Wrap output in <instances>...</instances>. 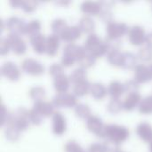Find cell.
<instances>
[{
    "label": "cell",
    "mask_w": 152,
    "mask_h": 152,
    "mask_svg": "<svg viewBox=\"0 0 152 152\" xmlns=\"http://www.w3.org/2000/svg\"><path fill=\"white\" fill-rule=\"evenodd\" d=\"M80 152H86V151H84V150H83V151H80Z\"/></svg>",
    "instance_id": "obj_53"
},
{
    "label": "cell",
    "mask_w": 152,
    "mask_h": 152,
    "mask_svg": "<svg viewBox=\"0 0 152 152\" xmlns=\"http://www.w3.org/2000/svg\"><path fill=\"white\" fill-rule=\"evenodd\" d=\"M52 103L53 104V106L58 107V108H61V107H65V108H70V107H74L76 106L77 103V98L75 96V94H69V93H58L52 101Z\"/></svg>",
    "instance_id": "obj_5"
},
{
    "label": "cell",
    "mask_w": 152,
    "mask_h": 152,
    "mask_svg": "<svg viewBox=\"0 0 152 152\" xmlns=\"http://www.w3.org/2000/svg\"><path fill=\"white\" fill-rule=\"evenodd\" d=\"M20 66H21V69L24 72H26L29 75H32V76H38L44 72L43 65L39 61H37L32 58L24 59L21 61Z\"/></svg>",
    "instance_id": "obj_6"
},
{
    "label": "cell",
    "mask_w": 152,
    "mask_h": 152,
    "mask_svg": "<svg viewBox=\"0 0 152 152\" xmlns=\"http://www.w3.org/2000/svg\"><path fill=\"white\" fill-rule=\"evenodd\" d=\"M59 37L51 34L46 37V44H45V53L49 56H53L56 54L58 48H59Z\"/></svg>",
    "instance_id": "obj_20"
},
{
    "label": "cell",
    "mask_w": 152,
    "mask_h": 152,
    "mask_svg": "<svg viewBox=\"0 0 152 152\" xmlns=\"http://www.w3.org/2000/svg\"><path fill=\"white\" fill-rule=\"evenodd\" d=\"M66 130V120L63 115L55 111L53 115V132L56 135H61Z\"/></svg>",
    "instance_id": "obj_12"
},
{
    "label": "cell",
    "mask_w": 152,
    "mask_h": 152,
    "mask_svg": "<svg viewBox=\"0 0 152 152\" xmlns=\"http://www.w3.org/2000/svg\"><path fill=\"white\" fill-rule=\"evenodd\" d=\"M64 151L65 152H80L83 151V148L75 141L69 140L64 145Z\"/></svg>",
    "instance_id": "obj_39"
},
{
    "label": "cell",
    "mask_w": 152,
    "mask_h": 152,
    "mask_svg": "<svg viewBox=\"0 0 152 152\" xmlns=\"http://www.w3.org/2000/svg\"><path fill=\"white\" fill-rule=\"evenodd\" d=\"M7 40L10 44V47L12 52L16 54H23L26 51V44L24 40L19 36L15 34H8Z\"/></svg>",
    "instance_id": "obj_9"
},
{
    "label": "cell",
    "mask_w": 152,
    "mask_h": 152,
    "mask_svg": "<svg viewBox=\"0 0 152 152\" xmlns=\"http://www.w3.org/2000/svg\"><path fill=\"white\" fill-rule=\"evenodd\" d=\"M37 1H33V0H27V1H22V4H21V8L24 10V12H30L32 11H34L37 6Z\"/></svg>",
    "instance_id": "obj_43"
},
{
    "label": "cell",
    "mask_w": 152,
    "mask_h": 152,
    "mask_svg": "<svg viewBox=\"0 0 152 152\" xmlns=\"http://www.w3.org/2000/svg\"><path fill=\"white\" fill-rule=\"evenodd\" d=\"M10 4L12 6V7H21V4H22V0H12L10 1Z\"/></svg>",
    "instance_id": "obj_49"
},
{
    "label": "cell",
    "mask_w": 152,
    "mask_h": 152,
    "mask_svg": "<svg viewBox=\"0 0 152 152\" xmlns=\"http://www.w3.org/2000/svg\"><path fill=\"white\" fill-rule=\"evenodd\" d=\"M145 43L147 44L148 46H151L152 47V32L151 33H149L146 35V37H145Z\"/></svg>",
    "instance_id": "obj_48"
},
{
    "label": "cell",
    "mask_w": 152,
    "mask_h": 152,
    "mask_svg": "<svg viewBox=\"0 0 152 152\" xmlns=\"http://www.w3.org/2000/svg\"><path fill=\"white\" fill-rule=\"evenodd\" d=\"M114 152H126V151H122L121 149H119V148H118V150H116Z\"/></svg>",
    "instance_id": "obj_50"
},
{
    "label": "cell",
    "mask_w": 152,
    "mask_h": 152,
    "mask_svg": "<svg viewBox=\"0 0 152 152\" xmlns=\"http://www.w3.org/2000/svg\"><path fill=\"white\" fill-rule=\"evenodd\" d=\"M124 87L125 92H127L128 94L138 93L137 91L139 89V83L135 79H130L126 81V83L124 84Z\"/></svg>",
    "instance_id": "obj_40"
},
{
    "label": "cell",
    "mask_w": 152,
    "mask_h": 152,
    "mask_svg": "<svg viewBox=\"0 0 152 152\" xmlns=\"http://www.w3.org/2000/svg\"><path fill=\"white\" fill-rule=\"evenodd\" d=\"M69 77L65 74H61L53 78V87L58 93H65L69 87Z\"/></svg>",
    "instance_id": "obj_21"
},
{
    "label": "cell",
    "mask_w": 152,
    "mask_h": 152,
    "mask_svg": "<svg viewBox=\"0 0 152 152\" xmlns=\"http://www.w3.org/2000/svg\"><path fill=\"white\" fill-rule=\"evenodd\" d=\"M137 61V56L130 52L123 53V61H122V67L125 69H133L135 68Z\"/></svg>",
    "instance_id": "obj_29"
},
{
    "label": "cell",
    "mask_w": 152,
    "mask_h": 152,
    "mask_svg": "<svg viewBox=\"0 0 152 152\" xmlns=\"http://www.w3.org/2000/svg\"><path fill=\"white\" fill-rule=\"evenodd\" d=\"M1 74L9 80L16 81L20 77V70L18 67L12 61L4 62L1 67Z\"/></svg>",
    "instance_id": "obj_10"
},
{
    "label": "cell",
    "mask_w": 152,
    "mask_h": 152,
    "mask_svg": "<svg viewBox=\"0 0 152 152\" xmlns=\"http://www.w3.org/2000/svg\"><path fill=\"white\" fill-rule=\"evenodd\" d=\"M41 29V23L38 20H30L28 23L26 24V27H25V30H24V34L28 35L29 37L34 36V35H37L38 33H40Z\"/></svg>",
    "instance_id": "obj_30"
},
{
    "label": "cell",
    "mask_w": 152,
    "mask_h": 152,
    "mask_svg": "<svg viewBox=\"0 0 152 152\" xmlns=\"http://www.w3.org/2000/svg\"><path fill=\"white\" fill-rule=\"evenodd\" d=\"M29 96L35 102H42L45 96V90L42 86H33L29 89Z\"/></svg>",
    "instance_id": "obj_31"
},
{
    "label": "cell",
    "mask_w": 152,
    "mask_h": 152,
    "mask_svg": "<svg viewBox=\"0 0 152 152\" xmlns=\"http://www.w3.org/2000/svg\"><path fill=\"white\" fill-rule=\"evenodd\" d=\"M33 108L42 116V117H50L53 116L55 112L53 110V104L50 102H35Z\"/></svg>",
    "instance_id": "obj_17"
},
{
    "label": "cell",
    "mask_w": 152,
    "mask_h": 152,
    "mask_svg": "<svg viewBox=\"0 0 152 152\" xmlns=\"http://www.w3.org/2000/svg\"><path fill=\"white\" fill-rule=\"evenodd\" d=\"M67 27H68L67 22L65 21V20H63L61 18H57V19L53 20L51 23V28H52L53 34L58 37L61 36V34L63 33V31L66 29Z\"/></svg>",
    "instance_id": "obj_28"
},
{
    "label": "cell",
    "mask_w": 152,
    "mask_h": 152,
    "mask_svg": "<svg viewBox=\"0 0 152 152\" xmlns=\"http://www.w3.org/2000/svg\"><path fill=\"white\" fill-rule=\"evenodd\" d=\"M134 79L138 83H145L152 79V73L149 66L138 64L134 68Z\"/></svg>",
    "instance_id": "obj_11"
},
{
    "label": "cell",
    "mask_w": 152,
    "mask_h": 152,
    "mask_svg": "<svg viewBox=\"0 0 152 152\" xmlns=\"http://www.w3.org/2000/svg\"><path fill=\"white\" fill-rule=\"evenodd\" d=\"M102 144H103L104 148L106 149L107 152H114L116 150L118 149V144H117L116 142H114L113 141H111L110 139L105 140Z\"/></svg>",
    "instance_id": "obj_45"
},
{
    "label": "cell",
    "mask_w": 152,
    "mask_h": 152,
    "mask_svg": "<svg viewBox=\"0 0 152 152\" xmlns=\"http://www.w3.org/2000/svg\"><path fill=\"white\" fill-rule=\"evenodd\" d=\"M149 67H150V69H151V73H152V63H151V64L149 65Z\"/></svg>",
    "instance_id": "obj_52"
},
{
    "label": "cell",
    "mask_w": 152,
    "mask_h": 152,
    "mask_svg": "<svg viewBox=\"0 0 152 152\" xmlns=\"http://www.w3.org/2000/svg\"><path fill=\"white\" fill-rule=\"evenodd\" d=\"M142 100V96L139 93L128 94L123 102V108L126 110H132L141 103Z\"/></svg>",
    "instance_id": "obj_18"
},
{
    "label": "cell",
    "mask_w": 152,
    "mask_h": 152,
    "mask_svg": "<svg viewBox=\"0 0 152 152\" xmlns=\"http://www.w3.org/2000/svg\"><path fill=\"white\" fill-rule=\"evenodd\" d=\"M87 129L99 137H107V125H104L97 116H90L86 120Z\"/></svg>",
    "instance_id": "obj_3"
},
{
    "label": "cell",
    "mask_w": 152,
    "mask_h": 152,
    "mask_svg": "<svg viewBox=\"0 0 152 152\" xmlns=\"http://www.w3.org/2000/svg\"><path fill=\"white\" fill-rule=\"evenodd\" d=\"M136 133L139 137L150 143L152 142V126L147 122L140 123L136 127Z\"/></svg>",
    "instance_id": "obj_16"
},
{
    "label": "cell",
    "mask_w": 152,
    "mask_h": 152,
    "mask_svg": "<svg viewBox=\"0 0 152 152\" xmlns=\"http://www.w3.org/2000/svg\"><path fill=\"white\" fill-rule=\"evenodd\" d=\"M0 109H1V110H0V114H1V122H0V125H1V126H3L4 124H6V120H7L9 112L7 111L5 106L4 105L3 102L1 103Z\"/></svg>",
    "instance_id": "obj_47"
},
{
    "label": "cell",
    "mask_w": 152,
    "mask_h": 152,
    "mask_svg": "<svg viewBox=\"0 0 152 152\" xmlns=\"http://www.w3.org/2000/svg\"><path fill=\"white\" fill-rule=\"evenodd\" d=\"M87 152H107V151L104 148L103 144H101L99 142H94L89 145Z\"/></svg>",
    "instance_id": "obj_46"
},
{
    "label": "cell",
    "mask_w": 152,
    "mask_h": 152,
    "mask_svg": "<svg viewBox=\"0 0 152 152\" xmlns=\"http://www.w3.org/2000/svg\"><path fill=\"white\" fill-rule=\"evenodd\" d=\"M81 49V45H77L74 43H68L64 48H63V56L69 57L72 59H75L77 61V56L79 54Z\"/></svg>",
    "instance_id": "obj_26"
},
{
    "label": "cell",
    "mask_w": 152,
    "mask_h": 152,
    "mask_svg": "<svg viewBox=\"0 0 152 152\" xmlns=\"http://www.w3.org/2000/svg\"><path fill=\"white\" fill-rule=\"evenodd\" d=\"M137 57L142 61H151L152 60V47L145 45L139 49Z\"/></svg>",
    "instance_id": "obj_38"
},
{
    "label": "cell",
    "mask_w": 152,
    "mask_h": 152,
    "mask_svg": "<svg viewBox=\"0 0 152 152\" xmlns=\"http://www.w3.org/2000/svg\"><path fill=\"white\" fill-rule=\"evenodd\" d=\"M80 9L83 12L93 15H99L102 9V2L85 1L81 4Z\"/></svg>",
    "instance_id": "obj_19"
},
{
    "label": "cell",
    "mask_w": 152,
    "mask_h": 152,
    "mask_svg": "<svg viewBox=\"0 0 152 152\" xmlns=\"http://www.w3.org/2000/svg\"><path fill=\"white\" fill-rule=\"evenodd\" d=\"M107 92L108 91H107L105 86L99 82L93 83L90 86V91H89L91 95L96 100L103 99L105 97V95L107 94Z\"/></svg>",
    "instance_id": "obj_22"
},
{
    "label": "cell",
    "mask_w": 152,
    "mask_h": 152,
    "mask_svg": "<svg viewBox=\"0 0 152 152\" xmlns=\"http://www.w3.org/2000/svg\"><path fill=\"white\" fill-rule=\"evenodd\" d=\"M10 49H11V47H10V44H9L7 38L6 37L0 38V54L1 55L6 54Z\"/></svg>",
    "instance_id": "obj_44"
},
{
    "label": "cell",
    "mask_w": 152,
    "mask_h": 152,
    "mask_svg": "<svg viewBox=\"0 0 152 152\" xmlns=\"http://www.w3.org/2000/svg\"><path fill=\"white\" fill-rule=\"evenodd\" d=\"M128 27L126 23L123 22H117V21H110L107 24L106 27V33L107 38L110 39H119L122 37L126 33L128 32Z\"/></svg>",
    "instance_id": "obj_4"
},
{
    "label": "cell",
    "mask_w": 152,
    "mask_h": 152,
    "mask_svg": "<svg viewBox=\"0 0 152 152\" xmlns=\"http://www.w3.org/2000/svg\"><path fill=\"white\" fill-rule=\"evenodd\" d=\"M79 28L81 29L82 32L84 33H87V34H92L95 24L94 20L89 16V15H84L81 17V19L79 20V25H78Z\"/></svg>",
    "instance_id": "obj_23"
},
{
    "label": "cell",
    "mask_w": 152,
    "mask_h": 152,
    "mask_svg": "<svg viewBox=\"0 0 152 152\" xmlns=\"http://www.w3.org/2000/svg\"><path fill=\"white\" fill-rule=\"evenodd\" d=\"M125 92L124 84L119 81L113 80L110 83L108 87V93L112 98H119Z\"/></svg>",
    "instance_id": "obj_24"
},
{
    "label": "cell",
    "mask_w": 152,
    "mask_h": 152,
    "mask_svg": "<svg viewBox=\"0 0 152 152\" xmlns=\"http://www.w3.org/2000/svg\"><path fill=\"white\" fill-rule=\"evenodd\" d=\"M123 108V102L119 100V98H111L107 105V110L109 112L112 114H117L121 111Z\"/></svg>",
    "instance_id": "obj_37"
},
{
    "label": "cell",
    "mask_w": 152,
    "mask_h": 152,
    "mask_svg": "<svg viewBox=\"0 0 152 152\" xmlns=\"http://www.w3.org/2000/svg\"><path fill=\"white\" fill-rule=\"evenodd\" d=\"M25 27L26 23L24 20L17 16H12L6 21V28L10 34H15L19 36L20 34H24Z\"/></svg>",
    "instance_id": "obj_8"
},
{
    "label": "cell",
    "mask_w": 152,
    "mask_h": 152,
    "mask_svg": "<svg viewBox=\"0 0 152 152\" xmlns=\"http://www.w3.org/2000/svg\"><path fill=\"white\" fill-rule=\"evenodd\" d=\"M86 76H87V74H86V71L85 69L77 68V69H74L70 73L69 77V80L73 84H75L77 82H79V81H82V80H86Z\"/></svg>",
    "instance_id": "obj_35"
},
{
    "label": "cell",
    "mask_w": 152,
    "mask_h": 152,
    "mask_svg": "<svg viewBox=\"0 0 152 152\" xmlns=\"http://www.w3.org/2000/svg\"><path fill=\"white\" fill-rule=\"evenodd\" d=\"M42 118L43 117L34 108L28 110V118H29L30 123H32L33 125H36V126L40 125V123L42 122Z\"/></svg>",
    "instance_id": "obj_41"
},
{
    "label": "cell",
    "mask_w": 152,
    "mask_h": 152,
    "mask_svg": "<svg viewBox=\"0 0 152 152\" xmlns=\"http://www.w3.org/2000/svg\"><path fill=\"white\" fill-rule=\"evenodd\" d=\"M128 39L130 43L134 45H140L143 42H145V30L142 26L139 25H134L131 27L127 32Z\"/></svg>",
    "instance_id": "obj_7"
},
{
    "label": "cell",
    "mask_w": 152,
    "mask_h": 152,
    "mask_svg": "<svg viewBox=\"0 0 152 152\" xmlns=\"http://www.w3.org/2000/svg\"><path fill=\"white\" fill-rule=\"evenodd\" d=\"M99 16L104 21H107L108 23L112 21V12H111V5L110 3L102 2V9L99 13Z\"/></svg>",
    "instance_id": "obj_34"
},
{
    "label": "cell",
    "mask_w": 152,
    "mask_h": 152,
    "mask_svg": "<svg viewBox=\"0 0 152 152\" xmlns=\"http://www.w3.org/2000/svg\"><path fill=\"white\" fill-rule=\"evenodd\" d=\"M139 111L142 114H151L152 113V95H149L143 98L139 104Z\"/></svg>",
    "instance_id": "obj_36"
},
{
    "label": "cell",
    "mask_w": 152,
    "mask_h": 152,
    "mask_svg": "<svg viewBox=\"0 0 152 152\" xmlns=\"http://www.w3.org/2000/svg\"><path fill=\"white\" fill-rule=\"evenodd\" d=\"M90 86L91 85L86 79L73 84L72 91L76 96H84L90 91Z\"/></svg>",
    "instance_id": "obj_25"
},
{
    "label": "cell",
    "mask_w": 152,
    "mask_h": 152,
    "mask_svg": "<svg viewBox=\"0 0 152 152\" xmlns=\"http://www.w3.org/2000/svg\"><path fill=\"white\" fill-rule=\"evenodd\" d=\"M20 129L15 125H6L4 128V135L5 137L12 142H15L20 137Z\"/></svg>",
    "instance_id": "obj_32"
},
{
    "label": "cell",
    "mask_w": 152,
    "mask_h": 152,
    "mask_svg": "<svg viewBox=\"0 0 152 152\" xmlns=\"http://www.w3.org/2000/svg\"><path fill=\"white\" fill-rule=\"evenodd\" d=\"M84 47L95 59L102 56L107 52H109V47L106 40H102L94 33L90 34L86 37Z\"/></svg>",
    "instance_id": "obj_1"
},
{
    "label": "cell",
    "mask_w": 152,
    "mask_h": 152,
    "mask_svg": "<svg viewBox=\"0 0 152 152\" xmlns=\"http://www.w3.org/2000/svg\"><path fill=\"white\" fill-rule=\"evenodd\" d=\"M77 63L80 65V68H83V69H87V68H90L92 67L94 62H95V58L91 55L84 46H81V49H80V52H79V54L77 56Z\"/></svg>",
    "instance_id": "obj_13"
},
{
    "label": "cell",
    "mask_w": 152,
    "mask_h": 152,
    "mask_svg": "<svg viewBox=\"0 0 152 152\" xmlns=\"http://www.w3.org/2000/svg\"><path fill=\"white\" fill-rule=\"evenodd\" d=\"M150 151H151V152H152V142L150 143Z\"/></svg>",
    "instance_id": "obj_51"
},
{
    "label": "cell",
    "mask_w": 152,
    "mask_h": 152,
    "mask_svg": "<svg viewBox=\"0 0 152 152\" xmlns=\"http://www.w3.org/2000/svg\"><path fill=\"white\" fill-rule=\"evenodd\" d=\"M107 59H108V61L111 65L119 67V66H122L123 53L119 50H110L108 52Z\"/></svg>",
    "instance_id": "obj_27"
},
{
    "label": "cell",
    "mask_w": 152,
    "mask_h": 152,
    "mask_svg": "<svg viewBox=\"0 0 152 152\" xmlns=\"http://www.w3.org/2000/svg\"><path fill=\"white\" fill-rule=\"evenodd\" d=\"M129 136V130L118 125H107V137L113 141L117 144H119L126 141Z\"/></svg>",
    "instance_id": "obj_2"
},
{
    "label": "cell",
    "mask_w": 152,
    "mask_h": 152,
    "mask_svg": "<svg viewBox=\"0 0 152 152\" xmlns=\"http://www.w3.org/2000/svg\"><path fill=\"white\" fill-rule=\"evenodd\" d=\"M151 8H152V4H151Z\"/></svg>",
    "instance_id": "obj_54"
},
{
    "label": "cell",
    "mask_w": 152,
    "mask_h": 152,
    "mask_svg": "<svg viewBox=\"0 0 152 152\" xmlns=\"http://www.w3.org/2000/svg\"><path fill=\"white\" fill-rule=\"evenodd\" d=\"M48 70H49V74L52 77H53V78L61 74H63V67H62V65H61L59 63H53L49 67Z\"/></svg>",
    "instance_id": "obj_42"
},
{
    "label": "cell",
    "mask_w": 152,
    "mask_h": 152,
    "mask_svg": "<svg viewBox=\"0 0 152 152\" xmlns=\"http://www.w3.org/2000/svg\"><path fill=\"white\" fill-rule=\"evenodd\" d=\"M75 114L77 117L80 118H88L91 115V110L89 108V106L87 104L85 103H77L75 106L74 109Z\"/></svg>",
    "instance_id": "obj_33"
},
{
    "label": "cell",
    "mask_w": 152,
    "mask_h": 152,
    "mask_svg": "<svg viewBox=\"0 0 152 152\" xmlns=\"http://www.w3.org/2000/svg\"><path fill=\"white\" fill-rule=\"evenodd\" d=\"M30 45L33 48V50L37 53H45V44H46V37L41 34L38 33L37 35H34L29 37Z\"/></svg>",
    "instance_id": "obj_14"
},
{
    "label": "cell",
    "mask_w": 152,
    "mask_h": 152,
    "mask_svg": "<svg viewBox=\"0 0 152 152\" xmlns=\"http://www.w3.org/2000/svg\"><path fill=\"white\" fill-rule=\"evenodd\" d=\"M81 32L82 31L78 26H75V25L68 26L60 37L64 41H67L69 43H72L73 41H75L80 37Z\"/></svg>",
    "instance_id": "obj_15"
}]
</instances>
